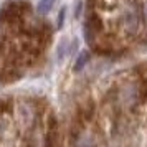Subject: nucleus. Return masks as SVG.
Returning a JSON list of instances; mask_svg holds the SVG:
<instances>
[{"instance_id":"2","label":"nucleus","mask_w":147,"mask_h":147,"mask_svg":"<svg viewBox=\"0 0 147 147\" xmlns=\"http://www.w3.org/2000/svg\"><path fill=\"white\" fill-rule=\"evenodd\" d=\"M53 5H55V0H40V2H38V12L45 15L51 10Z\"/></svg>"},{"instance_id":"1","label":"nucleus","mask_w":147,"mask_h":147,"mask_svg":"<svg viewBox=\"0 0 147 147\" xmlns=\"http://www.w3.org/2000/svg\"><path fill=\"white\" fill-rule=\"evenodd\" d=\"M88 60H89V53H88V51H81V53L78 55L76 65H74V71H81V69L84 68V65L88 63Z\"/></svg>"}]
</instances>
